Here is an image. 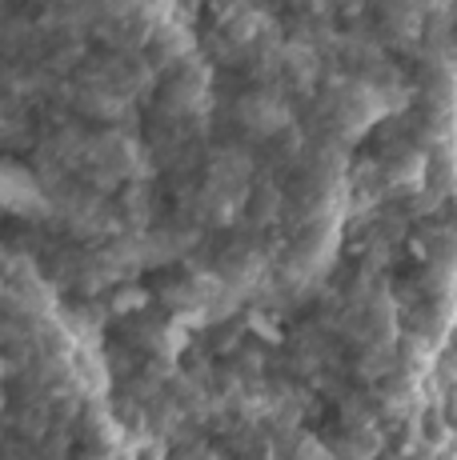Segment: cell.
I'll list each match as a JSON object with an SVG mask.
<instances>
[{"label": "cell", "instance_id": "1", "mask_svg": "<svg viewBox=\"0 0 457 460\" xmlns=\"http://www.w3.org/2000/svg\"><path fill=\"white\" fill-rule=\"evenodd\" d=\"M373 88L365 81H345L329 93L325 104V128L318 125L309 153H305L301 181H297V225H293V256L289 269L293 277H309L313 269L325 261V252L333 249V220H337L341 189H345V140L349 132L357 137V128L373 117L369 104Z\"/></svg>", "mask_w": 457, "mask_h": 460}]
</instances>
